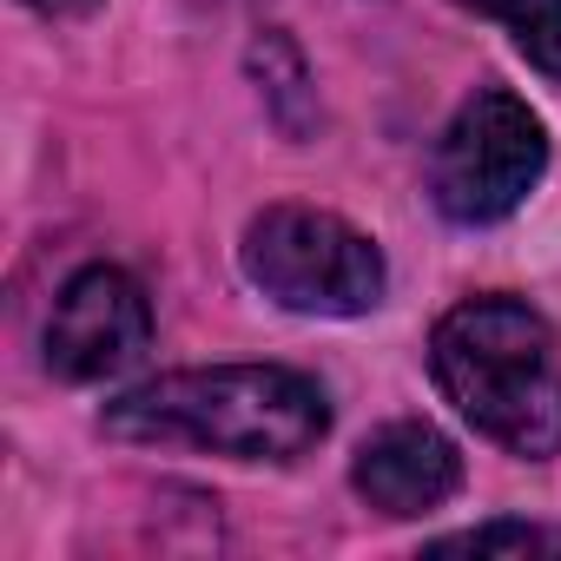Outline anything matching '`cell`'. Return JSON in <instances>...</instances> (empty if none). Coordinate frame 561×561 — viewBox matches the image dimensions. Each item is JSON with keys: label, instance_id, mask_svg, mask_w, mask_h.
I'll use <instances>...</instances> for the list:
<instances>
[{"label": "cell", "instance_id": "1", "mask_svg": "<svg viewBox=\"0 0 561 561\" xmlns=\"http://www.w3.org/2000/svg\"><path fill=\"white\" fill-rule=\"evenodd\" d=\"M113 443H159V449H205L231 462H298L331 430V397L318 377L285 364H211V370H165L119 390L100 410Z\"/></svg>", "mask_w": 561, "mask_h": 561}, {"label": "cell", "instance_id": "2", "mask_svg": "<svg viewBox=\"0 0 561 561\" xmlns=\"http://www.w3.org/2000/svg\"><path fill=\"white\" fill-rule=\"evenodd\" d=\"M436 390L456 416L508 456L548 462L561 449V344L522 298H462L430 331Z\"/></svg>", "mask_w": 561, "mask_h": 561}, {"label": "cell", "instance_id": "3", "mask_svg": "<svg viewBox=\"0 0 561 561\" xmlns=\"http://www.w3.org/2000/svg\"><path fill=\"white\" fill-rule=\"evenodd\" d=\"M244 277L298 318H364L390 291V264L370 231L318 205H264L238 244Z\"/></svg>", "mask_w": 561, "mask_h": 561}, {"label": "cell", "instance_id": "4", "mask_svg": "<svg viewBox=\"0 0 561 561\" xmlns=\"http://www.w3.org/2000/svg\"><path fill=\"white\" fill-rule=\"evenodd\" d=\"M548 172V126L508 87H476L430 152V198L449 225H502Z\"/></svg>", "mask_w": 561, "mask_h": 561}, {"label": "cell", "instance_id": "5", "mask_svg": "<svg viewBox=\"0 0 561 561\" xmlns=\"http://www.w3.org/2000/svg\"><path fill=\"white\" fill-rule=\"evenodd\" d=\"M47 370L60 383H100V377H119L126 364L146 357L152 344V305H146V285L119 264H87L73 271L60 298H54V318H47Z\"/></svg>", "mask_w": 561, "mask_h": 561}, {"label": "cell", "instance_id": "6", "mask_svg": "<svg viewBox=\"0 0 561 561\" xmlns=\"http://www.w3.org/2000/svg\"><path fill=\"white\" fill-rule=\"evenodd\" d=\"M351 489L390 515V522H416V515H436L456 489H462V449L423 423V416H403V423H383L357 462H351Z\"/></svg>", "mask_w": 561, "mask_h": 561}, {"label": "cell", "instance_id": "7", "mask_svg": "<svg viewBox=\"0 0 561 561\" xmlns=\"http://www.w3.org/2000/svg\"><path fill=\"white\" fill-rule=\"evenodd\" d=\"M456 8L489 14L528 54V67H541L548 80H561V0H456Z\"/></svg>", "mask_w": 561, "mask_h": 561}, {"label": "cell", "instance_id": "8", "mask_svg": "<svg viewBox=\"0 0 561 561\" xmlns=\"http://www.w3.org/2000/svg\"><path fill=\"white\" fill-rule=\"evenodd\" d=\"M436 554H561V528L541 522H482L462 535H436Z\"/></svg>", "mask_w": 561, "mask_h": 561}, {"label": "cell", "instance_id": "9", "mask_svg": "<svg viewBox=\"0 0 561 561\" xmlns=\"http://www.w3.org/2000/svg\"><path fill=\"white\" fill-rule=\"evenodd\" d=\"M34 14H47V21H80V14H93L100 0H27Z\"/></svg>", "mask_w": 561, "mask_h": 561}]
</instances>
